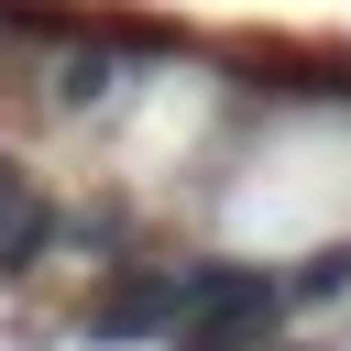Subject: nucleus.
<instances>
[{
  "label": "nucleus",
  "mask_w": 351,
  "mask_h": 351,
  "mask_svg": "<svg viewBox=\"0 0 351 351\" xmlns=\"http://www.w3.org/2000/svg\"><path fill=\"white\" fill-rule=\"evenodd\" d=\"M176 285H186V318H176V340H186V351L274 340V318L296 307V296H285V274H263V263H176Z\"/></svg>",
  "instance_id": "nucleus-1"
},
{
  "label": "nucleus",
  "mask_w": 351,
  "mask_h": 351,
  "mask_svg": "<svg viewBox=\"0 0 351 351\" xmlns=\"http://www.w3.org/2000/svg\"><path fill=\"white\" fill-rule=\"evenodd\" d=\"M176 318H186V285H176V263H110L99 274V296L77 307V340H176Z\"/></svg>",
  "instance_id": "nucleus-2"
},
{
  "label": "nucleus",
  "mask_w": 351,
  "mask_h": 351,
  "mask_svg": "<svg viewBox=\"0 0 351 351\" xmlns=\"http://www.w3.org/2000/svg\"><path fill=\"white\" fill-rule=\"evenodd\" d=\"M44 241H55V208H44V186H33V176L0 154V274H22Z\"/></svg>",
  "instance_id": "nucleus-3"
},
{
  "label": "nucleus",
  "mask_w": 351,
  "mask_h": 351,
  "mask_svg": "<svg viewBox=\"0 0 351 351\" xmlns=\"http://www.w3.org/2000/svg\"><path fill=\"white\" fill-rule=\"evenodd\" d=\"M219 351H285V340H219Z\"/></svg>",
  "instance_id": "nucleus-4"
}]
</instances>
